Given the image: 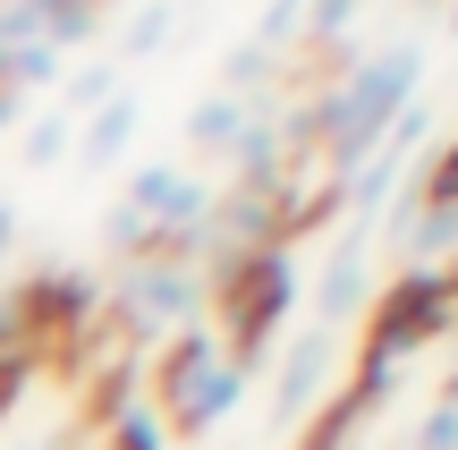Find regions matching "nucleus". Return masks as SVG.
<instances>
[{
	"instance_id": "nucleus-3",
	"label": "nucleus",
	"mask_w": 458,
	"mask_h": 450,
	"mask_svg": "<svg viewBox=\"0 0 458 450\" xmlns=\"http://www.w3.org/2000/svg\"><path fill=\"white\" fill-rule=\"evenodd\" d=\"M365 247H374V230L348 221L340 247L323 255V281H314V332H348V323H365V306H374V264H365Z\"/></svg>"
},
{
	"instance_id": "nucleus-11",
	"label": "nucleus",
	"mask_w": 458,
	"mask_h": 450,
	"mask_svg": "<svg viewBox=\"0 0 458 450\" xmlns=\"http://www.w3.org/2000/svg\"><path fill=\"white\" fill-rule=\"evenodd\" d=\"M26 450H77V434H43V442H26Z\"/></svg>"
},
{
	"instance_id": "nucleus-8",
	"label": "nucleus",
	"mask_w": 458,
	"mask_h": 450,
	"mask_svg": "<svg viewBox=\"0 0 458 450\" xmlns=\"http://www.w3.org/2000/svg\"><path fill=\"white\" fill-rule=\"evenodd\" d=\"M170 26H179V9H170V0H145V9L128 17V34H119V60H145V51H162Z\"/></svg>"
},
{
	"instance_id": "nucleus-4",
	"label": "nucleus",
	"mask_w": 458,
	"mask_h": 450,
	"mask_svg": "<svg viewBox=\"0 0 458 450\" xmlns=\"http://www.w3.org/2000/svg\"><path fill=\"white\" fill-rule=\"evenodd\" d=\"M128 145H136V94L119 85V94L102 102L94 119H77V162H85V170H111Z\"/></svg>"
},
{
	"instance_id": "nucleus-12",
	"label": "nucleus",
	"mask_w": 458,
	"mask_h": 450,
	"mask_svg": "<svg viewBox=\"0 0 458 450\" xmlns=\"http://www.w3.org/2000/svg\"><path fill=\"white\" fill-rule=\"evenodd\" d=\"M9 238H17V213H9V204H0V255H9Z\"/></svg>"
},
{
	"instance_id": "nucleus-6",
	"label": "nucleus",
	"mask_w": 458,
	"mask_h": 450,
	"mask_svg": "<svg viewBox=\"0 0 458 450\" xmlns=\"http://www.w3.org/2000/svg\"><path fill=\"white\" fill-rule=\"evenodd\" d=\"M17 153H26L34 170H60L68 153H77V119H68V111H43L26 136H17Z\"/></svg>"
},
{
	"instance_id": "nucleus-9",
	"label": "nucleus",
	"mask_w": 458,
	"mask_h": 450,
	"mask_svg": "<svg viewBox=\"0 0 458 450\" xmlns=\"http://www.w3.org/2000/svg\"><path fill=\"white\" fill-rule=\"evenodd\" d=\"M297 34H306V0H263V17H255V34H246V43L297 51Z\"/></svg>"
},
{
	"instance_id": "nucleus-1",
	"label": "nucleus",
	"mask_w": 458,
	"mask_h": 450,
	"mask_svg": "<svg viewBox=\"0 0 458 450\" xmlns=\"http://www.w3.org/2000/svg\"><path fill=\"white\" fill-rule=\"evenodd\" d=\"M153 417H162V434H213L229 408L246 400V374L221 357L213 323H187V332H170V349L153 357Z\"/></svg>"
},
{
	"instance_id": "nucleus-7",
	"label": "nucleus",
	"mask_w": 458,
	"mask_h": 450,
	"mask_svg": "<svg viewBox=\"0 0 458 450\" xmlns=\"http://www.w3.org/2000/svg\"><path fill=\"white\" fill-rule=\"evenodd\" d=\"M111 94H119V68H111V60H94V68H68V77H60V111H68V119H77V111L94 119Z\"/></svg>"
},
{
	"instance_id": "nucleus-10",
	"label": "nucleus",
	"mask_w": 458,
	"mask_h": 450,
	"mask_svg": "<svg viewBox=\"0 0 458 450\" xmlns=\"http://www.w3.org/2000/svg\"><path fill=\"white\" fill-rule=\"evenodd\" d=\"M416 450H458V391H442V400L416 417Z\"/></svg>"
},
{
	"instance_id": "nucleus-5",
	"label": "nucleus",
	"mask_w": 458,
	"mask_h": 450,
	"mask_svg": "<svg viewBox=\"0 0 458 450\" xmlns=\"http://www.w3.org/2000/svg\"><path fill=\"white\" fill-rule=\"evenodd\" d=\"M238 128H246V102H229V94H204L196 111H187V136H196L204 153H229V145H238Z\"/></svg>"
},
{
	"instance_id": "nucleus-2",
	"label": "nucleus",
	"mask_w": 458,
	"mask_h": 450,
	"mask_svg": "<svg viewBox=\"0 0 458 450\" xmlns=\"http://www.w3.org/2000/svg\"><path fill=\"white\" fill-rule=\"evenodd\" d=\"M331 374H340V332H297L272 366V425H297L331 400Z\"/></svg>"
},
{
	"instance_id": "nucleus-13",
	"label": "nucleus",
	"mask_w": 458,
	"mask_h": 450,
	"mask_svg": "<svg viewBox=\"0 0 458 450\" xmlns=\"http://www.w3.org/2000/svg\"><path fill=\"white\" fill-rule=\"evenodd\" d=\"M102 9H111V0H102Z\"/></svg>"
}]
</instances>
